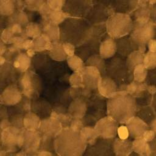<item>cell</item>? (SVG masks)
Returning <instances> with one entry per match:
<instances>
[{
  "mask_svg": "<svg viewBox=\"0 0 156 156\" xmlns=\"http://www.w3.org/2000/svg\"><path fill=\"white\" fill-rule=\"evenodd\" d=\"M29 69L40 79L41 83L69 82V77L73 74L66 60L52 59L47 50L37 52L32 56Z\"/></svg>",
  "mask_w": 156,
  "mask_h": 156,
  "instance_id": "6da1fadb",
  "label": "cell"
},
{
  "mask_svg": "<svg viewBox=\"0 0 156 156\" xmlns=\"http://www.w3.org/2000/svg\"><path fill=\"white\" fill-rule=\"evenodd\" d=\"M58 26L60 42L71 44L75 48L89 41L102 30L84 18L73 16H68Z\"/></svg>",
  "mask_w": 156,
  "mask_h": 156,
  "instance_id": "7a4b0ae2",
  "label": "cell"
},
{
  "mask_svg": "<svg viewBox=\"0 0 156 156\" xmlns=\"http://www.w3.org/2000/svg\"><path fill=\"white\" fill-rule=\"evenodd\" d=\"M40 85L39 95L50 103L52 110L59 114H68V108L73 100L69 81L40 83Z\"/></svg>",
  "mask_w": 156,
  "mask_h": 156,
  "instance_id": "3957f363",
  "label": "cell"
},
{
  "mask_svg": "<svg viewBox=\"0 0 156 156\" xmlns=\"http://www.w3.org/2000/svg\"><path fill=\"white\" fill-rule=\"evenodd\" d=\"M136 110L135 98L122 90H118L107 101V115L115 119L119 124H126L135 115Z\"/></svg>",
  "mask_w": 156,
  "mask_h": 156,
  "instance_id": "277c9868",
  "label": "cell"
},
{
  "mask_svg": "<svg viewBox=\"0 0 156 156\" xmlns=\"http://www.w3.org/2000/svg\"><path fill=\"white\" fill-rule=\"evenodd\" d=\"M106 98L94 90L87 99L84 115L82 124L85 127H94L96 122L107 115Z\"/></svg>",
  "mask_w": 156,
  "mask_h": 156,
  "instance_id": "5b68a950",
  "label": "cell"
},
{
  "mask_svg": "<svg viewBox=\"0 0 156 156\" xmlns=\"http://www.w3.org/2000/svg\"><path fill=\"white\" fill-rule=\"evenodd\" d=\"M133 26V21L130 15L124 12H115L107 18L105 29L108 36L115 39L130 34Z\"/></svg>",
  "mask_w": 156,
  "mask_h": 156,
  "instance_id": "8992f818",
  "label": "cell"
},
{
  "mask_svg": "<svg viewBox=\"0 0 156 156\" xmlns=\"http://www.w3.org/2000/svg\"><path fill=\"white\" fill-rule=\"evenodd\" d=\"M155 32V24L151 20L146 23L133 22V26L129 37L137 49L145 51L148 41L154 38Z\"/></svg>",
  "mask_w": 156,
  "mask_h": 156,
  "instance_id": "52a82bcc",
  "label": "cell"
},
{
  "mask_svg": "<svg viewBox=\"0 0 156 156\" xmlns=\"http://www.w3.org/2000/svg\"><path fill=\"white\" fill-rule=\"evenodd\" d=\"M133 75L127 66L126 60L119 57H114L105 59V73L116 83H120L121 85H125L129 75Z\"/></svg>",
  "mask_w": 156,
  "mask_h": 156,
  "instance_id": "ba28073f",
  "label": "cell"
},
{
  "mask_svg": "<svg viewBox=\"0 0 156 156\" xmlns=\"http://www.w3.org/2000/svg\"><path fill=\"white\" fill-rule=\"evenodd\" d=\"M31 100L23 94L21 101L16 104L7 106L8 121L10 126L17 129L24 128V118L27 113L31 112Z\"/></svg>",
  "mask_w": 156,
  "mask_h": 156,
  "instance_id": "9c48e42d",
  "label": "cell"
},
{
  "mask_svg": "<svg viewBox=\"0 0 156 156\" xmlns=\"http://www.w3.org/2000/svg\"><path fill=\"white\" fill-rule=\"evenodd\" d=\"M21 73L12 65L6 61L0 65V94L9 86L16 84L20 79Z\"/></svg>",
  "mask_w": 156,
  "mask_h": 156,
  "instance_id": "30bf717a",
  "label": "cell"
},
{
  "mask_svg": "<svg viewBox=\"0 0 156 156\" xmlns=\"http://www.w3.org/2000/svg\"><path fill=\"white\" fill-rule=\"evenodd\" d=\"M113 138L99 137L93 144H88L83 155H111L114 154L113 149Z\"/></svg>",
  "mask_w": 156,
  "mask_h": 156,
  "instance_id": "8fae6325",
  "label": "cell"
},
{
  "mask_svg": "<svg viewBox=\"0 0 156 156\" xmlns=\"http://www.w3.org/2000/svg\"><path fill=\"white\" fill-rule=\"evenodd\" d=\"M90 0H66L62 10L69 16L85 18L90 9Z\"/></svg>",
  "mask_w": 156,
  "mask_h": 156,
  "instance_id": "7c38bea8",
  "label": "cell"
},
{
  "mask_svg": "<svg viewBox=\"0 0 156 156\" xmlns=\"http://www.w3.org/2000/svg\"><path fill=\"white\" fill-rule=\"evenodd\" d=\"M119 123L110 116H105L96 124L95 130L99 137L115 138L117 135Z\"/></svg>",
  "mask_w": 156,
  "mask_h": 156,
  "instance_id": "4fadbf2b",
  "label": "cell"
},
{
  "mask_svg": "<svg viewBox=\"0 0 156 156\" xmlns=\"http://www.w3.org/2000/svg\"><path fill=\"white\" fill-rule=\"evenodd\" d=\"M31 112L35 113L41 119H48L51 117L52 110L50 103L43 97L36 96L30 98Z\"/></svg>",
  "mask_w": 156,
  "mask_h": 156,
  "instance_id": "5bb4252c",
  "label": "cell"
},
{
  "mask_svg": "<svg viewBox=\"0 0 156 156\" xmlns=\"http://www.w3.org/2000/svg\"><path fill=\"white\" fill-rule=\"evenodd\" d=\"M125 125L128 129L129 136L133 139L142 137L143 133L150 127L146 121L135 115L129 119Z\"/></svg>",
  "mask_w": 156,
  "mask_h": 156,
  "instance_id": "9a60e30c",
  "label": "cell"
},
{
  "mask_svg": "<svg viewBox=\"0 0 156 156\" xmlns=\"http://www.w3.org/2000/svg\"><path fill=\"white\" fill-rule=\"evenodd\" d=\"M98 90L101 95L108 98L118 91V87L112 78L107 76H102L99 80Z\"/></svg>",
  "mask_w": 156,
  "mask_h": 156,
  "instance_id": "2e32d148",
  "label": "cell"
},
{
  "mask_svg": "<svg viewBox=\"0 0 156 156\" xmlns=\"http://www.w3.org/2000/svg\"><path fill=\"white\" fill-rule=\"evenodd\" d=\"M113 149L114 154L117 156L130 155L133 152L132 141L129 138H115L113 142Z\"/></svg>",
  "mask_w": 156,
  "mask_h": 156,
  "instance_id": "e0dca14e",
  "label": "cell"
},
{
  "mask_svg": "<svg viewBox=\"0 0 156 156\" xmlns=\"http://www.w3.org/2000/svg\"><path fill=\"white\" fill-rule=\"evenodd\" d=\"M116 53L121 57H127L133 51L137 49L135 44L130 38L127 36L115 38Z\"/></svg>",
  "mask_w": 156,
  "mask_h": 156,
  "instance_id": "ac0fdd59",
  "label": "cell"
},
{
  "mask_svg": "<svg viewBox=\"0 0 156 156\" xmlns=\"http://www.w3.org/2000/svg\"><path fill=\"white\" fill-rule=\"evenodd\" d=\"M116 53L115 40L112 37L105 38L101 43L99 54L105 59L112 57Z\"/></svg>",
  "mask_w": 156,
  "mask_h": 156,
  "instance_id": "d6986e66",
  "label": "cell"
},
{
  "mask_svg": "<svg viewBox=\"0 0 156 156\" xmlns=\"http://www.w3.org/2000/svg\"><path fill=\"white\" fill-rule=\"evenodd\" d=\"M144 54L145 51L140 49H135L126 57V64L130 72L132 73L133 69L137 65L143 64Z\"/></svg>",
  "mask_w": 156,
  "mask_h": 156,
  "instance_id": "ffe728a7",
  "label": "cell"
},
{
  "mask_svg": "<svg viewBox=\"0 0 156 156\" xmlns=\"http://www.w3.org/2000/svg\"><path fill=\"white\" fill-rule=\"evenodd\" d=\"M132 150L138 155H151L149 143L142 137L134 139L132 141Z\"/></svg>",
  "mask_w": 156,
  "mask_h": 156,
  "instance_id": "44dd1931",
  "label": "cell"
},
{
  "mask_svg": "<svg viewBox=\"0 0 156 156\" xmlns=\"http://www.w3.org/2000/svg\"><path fill=\"white\" fill-rule=\"evenodd\" d=\"M84 65L95 67L100 71L102 76L105 75V59L103 58L100 54H96L90 57L84 63Z\"/></svg>",
  "mask_w": 156,
  "mask_h": 156,
  "instance_id": "7402d4cb",
  "label": "cell"
},
{
  "mask_svg": "<svg viewBox=\"0 0 156 156\" xmlns=\"http://www.w3.org/2000/svg\"><path fill=\"white\" fill-rule=\"evenodd\" d=\"M134 21L137 23H146L149 21L151 17V12L147 5L141 6L135 13Z\"/></svg>",
  "mask_w": 156,
  "mask_h": 156,
  "instance_id": "603a6c76",
  "label": "cell"
},
{
  "mask_svg": "<svg viewBox=\"0 0 156 156\" xmlns=\"http://www.w3.org/2000/svg\"><path fill=\"white\" fill-rule=\"evenodd\" d=\"M16 10L15 0H0V14L5 16L11 15Z\"/></svg>",
  "mask_w": 156,
  "mask_h": 156,
  "instance_id": "cb8c5ba5",
  "label": "cell"
},
{
  "mask_svg": "<svg viewBox=\"0 0 156 156\" xmlns=\"http://www.w3.org/2000/svg\"><path fill=\"white\" fill-rule=\"evenodd\" d=\"M9 20H12V23H17L22 26L29 24V18L27 13L23 10H16L11 15L8 16Z\"/></svg>",
  "mask_w": 156,
  "mask_h": 156,
  "instance_id": "d4e9b609",
  "label": "cell"
},
{
  "mask_svg": "<svg viewBox=\"0 0 156 156\" xmlns=\"http://www.w3.org/2000/svg\"><path fill=\"white\" fill-rule=\"evenodd\" d=\"M133 79L138 82H144L147 77L148 69L143 64H140L133 70Z\"/></svg>",
  "mask_w": 156,
  "mask_h": 156,
  "instance_id": "484cf974",
  "label": "cell"
},
{
  "mask_svg": "<svg viewBox=\"0 0 156 156\" xmlns=\"http://www.w3.org/2000/svg\"><path fill=\"white\" fill-rule=\"evenodd\" d=\"M46 0H24V8L31 12H39Z\"/></svg>",
  "mask_w": 156,
  "mask_h": 156,
  "instance_id": "4316f807",
  "label": "cell"
},
{
  "mask_svg": "<svg viewBox=\"0 0 156 156\" xmlns=\"http://www.w3.org/2000/svg\"><path fill=\"white\" fill-rule=\"evenodd\" d=\"M143 65L148 70L156 68V52L149 51L145 52Z\"/></svg>",
  "mask_w": 156,
  "mask_h": 156,
  "instance_id": "83f0119b",
  "label": "cell"
},
{
  "mask_svg": "<svg viewBox=\"0 0 156 156\" xmlns=\"http://www.w3.org/2000/svg\"><path fill=\"white\" fill-rule=\"evenodd\" d=\"M41 150H45L49 152H53V145L54 136L52 135H46V133H42L41 135Z\"/></svg>",
  "mask_w": 156,
  "mask_h": 156,
  "instance_id": "f1b7e54d",
  "label": "cell"
},
{
  "mask_svg": "<svg viewBox=\"0 0 156 156\" xmlns=\"http://www.w3.org/2000/svg\"><path fill=\"white\" fill-rule=\"evenodd\" d=\"M66 0H46V4L52 10H62Z\"/></svg>",
  "mask_w": 156,
  "mask_h": 156,
  "instance_id": "f546056e",
  "label": "cell"
},
{
  "mask_svg": "<svg viewBox=\"0 0 156 156\" xmlns=\"http://www.w3.org/2000/svg\"><path fill=\"white\" fill-rule=\"evenodd\" d=\"M117 135L118 138L121 139H127L129 137V132L126 125L119 126L117 130Z\"/></svg>",
  "mask_w": 156,
  "mask_h": 156,
  "instance_id": "4dcf8cb0",
  "label": "cell"
},
{
  "mask_svg": "<svg viewBox=\"0 0 156 156\" xmlns=\"http://www.w3.org/2000/svg\"><path fill=\"white\" fill-rule=\"evenodd\" d=\"M9 26L8 16H5L0 14V37L2 36L3 32Z\"/></svg>",
  "mask_w": 156,
  "mask_h": 156,
  "instance_id": "1f68e13d",
  "label": "cell"
},
{
  "mask_svg": "<svg viewBox=\"0 0 156 156\" xmlns=\"http://www.w3.org/2000/svg\"><path fill=\"white\" fill-rule=\"evenodd\" d=\"M156 135L155 132L151 129V128L147 129L143 134L142 135V138H144L146 141L149 142L151 141H152L155 137Z\"/></svg>",
  "mask_w": 156,
  "mask_h": 156,
  "instance_id": "d6a6232c",
  "label": "cell"
},
{
  "mask_svg": "<svg viewBox=\"0 0 156 156\" xmlns=\"http://www.w3.org/2000/svg\"><path fill=\"white\" fill-rule=\"evenodd\" d=\"M4 119L8 120V113L7 106L0 104V124ZM1 127H0V132H1Z\"/></svg>",
  "mask_w": 156,
  "mask_h": 156,
  "instance_id": "836d02e7",
  "label": "cell"
},
{
  "mask_svg": "<svg viewBox=\"0 0 156 156\" xmlns=\"http://www.w3.org/2000/svg\"><path fill=\"white\" fill-rule=\"evenodd\" d=\"M147 46L148 51L156 52V39L154 38L150 40L147 44Z\"/></svg>",
  "mask_w": 156,
  "mask_h": 156,
  "instance_id": "e575fe53",
  "label": "cell"
},
{
  "mask_svg": "<svg viewBox=\"0 0 156 156\" xmlns=\"http://www.w3.org/2000/svg\"><path fill=\"white\" fill-rule=\"evenodd\" d=\"M149 143L151 149V155H156V136Z\"/></svg>",
  "mask_w": 156,
  "mask_h": 156,
  "instance_id": "d590c367",
  "label": "cell"
},
{
  "mask_svg": "<svg viewBox=\"0 0 156 156\" xmlns=\"http://www.w3.org/2000/svg\"><path fill=\"white\" fill-rule=\"evenodd\" d=\"M150 70H152V74L150 73L151 74L149 76V80L151 81V83L152 82V83L156 85V69L155 68Z\"/></svg>",
  "mask_w": 156,
  "mask_h": 156,
  "instance_id": "8d00e7d4",
  "label": "cell"
},
{
  "mask_svg": "<svg viewBox=\"0 0 156 156\" xmlns=\"http://www.w3.org/2000/svg\"><path fill=\"white\" fill-rule=\"evenodd\" d=\"M141 4V6H144L149 5H155L156 4V0H139Z\"/></svg>",
  "mask_w": 156,
  "mask_h": 156,
  "instance_id": "74e56055",
  "label": "cell"
},
{
  "mask_svg": "<svg viewBox=\"0 0 156 156\" xmlns=\"http://www.w3.org/2000/svg\"><path fill=\"white\" fill-rule=\"evenodd\" d=\"M149 127L151 129H152L155 132V135H156V116L151 122Z\"/></svg>",
  "mask_w": 156,
  "mask_h": 156,
  "instance_id": "f35d334b",
  "label": "cell"
},
{
  "mask_svg": "<svg viewBox=\"0 0 156 156\" xmlns=\"http://www.w3.org/2000/svg\"><path fill=\"white\" fill-rule=\"evenodd\" d=\"M153 104H154V107L155 108V112H156V92L154 94V101H153Z\"/></svg>",
  "mask_w": 156,
  "mask_h": 156,
  "instance_id": "ab89813d",
  "label": "cell"
}]
</instances>
